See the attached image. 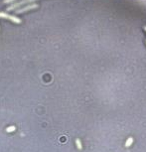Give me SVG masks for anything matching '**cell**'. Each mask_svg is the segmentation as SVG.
Returning a JSON list of instances; mask_svg holds the SVG:
<instances>
[{
	"instance_id": "cell-1",
	"label": "cell",
	"mask_w": 146,
	"mask_h": 152,
	"mask_svg": "<svg viewBox=\"0 0 146 152\" xmlns=\"http://www.w3.org/2000/svg\"><path fill=\"white\" fill-rule=\"evenodd\" d=\"M38 1V0H19L17 2H14L12 3L9 7L7 8V11H11V10H16V9H19L20 7H22L23 5L27 3H34V2Z\"/></svg>"
},
{
	"instance_id": "cell-2",
	"label": "cell",
	"mask_w": 146,
	"mask_h": 152,
	"mask_svg": "<svg viewBox=\"0 0 146 152\" xmlns=\"http://www.w3.org/2000/svg\"><path fill=\"white\" fill-rule=\"evenodd\" d=\"M0 18L9 20V21L15 23V24H20V23L22 22L21 19H19L18 17H16V16H14V15H11V14H8V13H6V12H0Z\"/></svg>"
},
{
	"instance_id": "cell-3",
	"label": "cell",
	"mask_w": 146,
	"mask_h": 152,
	"mask_svg": "<svg viewBox=\"0 0 146 152\" xmlns=\"http://www.w3.org/2000/svg\"><path fill=\"white\" fill-rule=\"evenodd\" d=\"M36 8H38V4L30 3V5H27V6H25V7H21V8H19V9H16L15 13L16 14H22V13H25V12H27V11H30V10L36 9Z\"/></svg>"
},
{
	"instance_id": "cell-4",
	"label": "cell",
	"mask_w": 146,
	"mask_h": 152,
	"mask_svg": "<svg viewBox=\"0 0 146 152\" xmlns=\"http://www.w3.org/2000/svg\"><path fill=\"white\" fill-rule=\"evenodd\" d=\"M133 143V137H128L127 140L125 141V147H129L131 146V144Z\"/></svg>"
},
{
	"instance_id": "cell-5",
	"label": "cell",
	"mask_w": 146,
	"mask_h": 152,
	"mask_svg": "<svg viewBox=\"0 0 146 152\" xmlns=\"http://www.w3.org/2000/svg\"><path fill=\"white\" fill-rule=\"evenodd\" d=\"M15 1H18V0H3V3L4 4H12Z\"/></svg>"
},
{
	"instance_id": "cell-6",
	"label": "cell",
	"mask_w": 146,
	"mask_h": 152,
	"mask_svg": "<svg viewBox=\"0 0 146 152\" xmlns=\"http://www.w3.org/2000/svg\"><path fill=\"white\" fill-rule=\"evenodd\" d=\"M77 144H78L79 148H82V145H81V142H80V140H77Z\"/></svg>"
},
{
	"instance_id": "cell-7",
	"label": "cell",
	"mask_w": 146,
	"mask_h": 152,
	"mask_svg": "<svg viewBox=\"0 0 146 152\" xmlns=\"http://www.w3.org/2000/svg\"><path fill=\"white\" fill-rule=\"evenodd\" d=\"M143 29H144V31L146 32V26H144V27H143Z\"/></svg>"
}]
</instances>
